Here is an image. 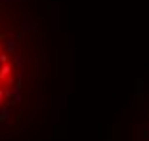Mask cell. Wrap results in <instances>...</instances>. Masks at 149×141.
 Listing matches in <instances>:
<instances>
[{
	"mask_svg": "<svg viewBox=\"0 0 149 141\" xmlns=\"http://www.w3.org/2000/svg\"><path fill=\"white\" fill-rule=\"evenodd\" d=\"M19 44L15 27L0 12V115L17 92L23 57Z\"/></svg>",
	"mask_w": 149,
	"mask_h": 141,
	"instance_id": "6da1fadb",
	"label": "cell"
}]
</instances>
